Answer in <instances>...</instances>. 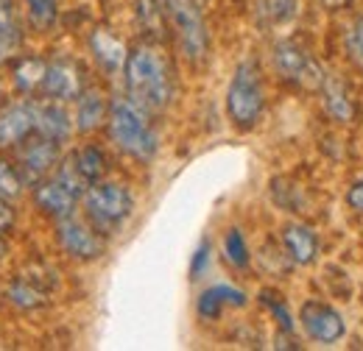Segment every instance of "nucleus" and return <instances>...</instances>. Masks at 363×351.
I'll return each mask as SVG.
<instances>
[{
	"label": "nucleus",
	"mask_w": 363,
	"mask_h": 351,
	"mask_svg": "<svg viewBox=\"0 0 363 351\" xmlns=\"http://www.w3.org/2000/svg\"><path fill=\"white\" fill-rule=\"evenodd\" d=\"M123 76H126V98L135 100L148 115L168 109V103L174 100L171 62L151 42H143L129 50L126 64H123Z\"/></svg>",
	"instance_id": "1"
},
{
	"label": "nucleus",
	"mask_w": 363,
	"mask_h": 351,
	"mask_svg": "<svg viewBox=\"0 0 363 351\" xmlns=\"http://www.w3.org/2000/svg\"><path fill=\"white\" fill-rule=\"evenodd\" d=\"M106 126H109V137L112 142L135 156L140 162H148L154 159L157 154V134L148 123V112L140 109L135 100L129 98H118L109 103V117H106Z\"/></svg>",
	"instance_id": "2"
},
{
	"label": "nucleus",
	"mask_w": 363,
	"mask_h": 351,
	"mask_svg": "<svg viewBox=\"0 0 363 351\" xmlns=\"http://www.w3.org/2000/svg\"><path fill=\"white\" fill-rule=\"evenodd\" d=\"M87 220L101 234H115L135 209V198L123 184L115 181H95L84 192Z\"/></svg>",
	"instance_id": "3"
},
{
	"label": "nucleus",
	"mask_w": 363,
	"mask_h": 351,
	"mask_svg": "<svg viewBox=\"0 0 363 351\" xmlns=\"http://www.w3.org/2000/svg\"><path fill=\"white\" fill-rule=\"evenodd\" d=\"M266 106V92L260 81V70L255 62H240L227 89V112L229 120L238 129H252Z\"/></svg>",
	"instance_id": "4"
},
{
	"label": "nucleus",
	"mask_w": 363,
	"mask_h": 351,
	"mask_svg": "<svg viewBox=\"0 0 363 351\" xmlns=\"http://www.w3.org/2000/svg\"><path fill=\"white\" fill-rule=\"evenodd\" d=\"M162 8L179 40L182 53L196 64L204 62L210 50V34H207V23L201 17L199 0H162Z\"/></svg>",
	"instance_id": "5"
},
{
	"label": "nucleus",
	"mask_w": 363,
	"mask_h": 351,
	"mask_svg": "<svg viewBox=\"0 0 363 351\" xmlns=\"http://www.w3.org/2000/svg\"><path fill=\"white\" fill-rule=\"evenodd\" d=\"M274 67L285 81L299 84L305 89L321 87V81L327 76L316 59L296 42H279L274 47Z\"/></svg>",
	"instance_id": "6"
},
{
	"label": "nucleus",
	"mask_w": 363,
	"mask_h": 351,
	"mask_svg": "<svg viewBox=\"0 0 363 351\" xmlns=\"http://www.w3.org/2000/svg\"><path fill=\"white\" fill-rule=\"evenodd\" d=\"M56 240H59L62 251L73 260H98L106 248L104 234L92 223H84L76 215L56 220Z\"/></svg>",
	"instance_id": "7"
},
{
	"label": "nucleus",
	"mask_w": 363,
	"mask_h": 351,
	"mask_svg": "<svg viewBox=\"0 0 363 351\" xmlns=\"http://www.w3.org/2000/svg\"><path fill=\"white\" fill-rule=\"evenodd\" d=\"M59 165V142L48 139L43 134H28L20 145H17V168L26 178L28 187L40 184L48 173Z\"/></svg>",
	"instance_id": "8"
},
{
	"label": "nucleus",
	"mask_w": 363,
	"mask_h": 351,
	"mask_svg": "<svg viewBox=\"0 0 363 351\" xmlns=\"http://www.w3.org/2000/svg\"><path fill=\"white\" fill-rule=\"evenodd\" d=\"M299 321H302V329L308 332V338L316 343H324V346L338 343L347 332L341 312L324 301H305L299 309Z\"/></svg>",
	"instance_id": "9"
},
{
	"label": "nucleus",
	"mask_w": 363,
	"mask_h": 351,
	"mask_svg": "<svg viewBox=\"0 0 363 351\" xmlns=\"http://www.w3.org/2000/svg\"><path fill=\"white\" fill-rule=\"evenodd\" d=\"M82 92H84V76H82V67L76 62H70V59L48 62L45 81H43L45 98L67 103V100H76Z\"/></svg>",
	"instance_id": "10"
},
{
	"label": "nucleus",
	"mask_w": 363,
	"mask_h": 351,
	"mask_svg": "<svg viewBox=\"0 0 363 351\" xmlns=\"http://www.w3.org/2000/svg\"><path fill=\"white\" fill-rule=\"evenodd\" d=\"M73 126H76V120L67 115L62 100H53V98L34 100V132L37 134L62 145L73 134Z\"/></svg>",
	"instance_id": "11"
},
{
	"label": "nucleus",
	"mask_w": 363,
	"mask_h": 351,
	"mask_svg": "<svg viewBox=\"0 0 363 351\" xmlns=\"http://www.w3.org/2000/svg\"><path fill=\"white\" fill-rule=\"evenodd\" d=\"M79 192H73L67 184H62L56 176L53 178H43L40 184H34V201L37 207L50 215L53 220L67 218L76 212V204H79Z\"/></svg>",
	"instance_id": "12"
},
{
	"label": "nucleus",
	"mask_w": 363,
	"mask_h": 351,
	"mask_svg": "<svg viewBox=\"0 0 363 351\" xmlns=\"http://www.w3.org/2000/svg\"><path fill=\"white\" fill-rule=\"evenodd\" d=\"M34 134V100H17L0 109V148L20 145Z\"/></svg>",
	"instance_id": "13"
},
{
	"label": "nucleus",
	"mask_w": 363,
	"mask_h": 351,
	"mask_svg": "<svg viewBox=\"0 0 363 351\" xmlns=\"http://www.w3.org/2000/svg\"><path fill=\"white\" fill-rule=\"evenodd\" d=\"M318 89H321L324 112H327L333 120H338V123H352V120H355V112H358L355 98H352L350 87H347L341 79H335V76H324V81H321V87Z\"/></svg>",
	"instance_id": "14"
},
{
	"label": "nucleus",
	"mask_w": 363,
	"mask_h": 351,
	"mask_svg": "<svg viewBox=\"0 0 363 351\" xmlns=\"http://www.w3.org/2000/svg\"><path fill=\"white\" fill-rule=\"evenodd\" d=\"M90 50H92V56L98 59V64H101L106 73H118V70H123L126 56H129L126 45L121 42L109 28H95V31H92Z\"/></svg>",
	"instance_id": "15"
},
{
	"label": "nucleus",
	"mask_w": 363,
	"mask_h": 351,
	"mask_svg": "<svg viewBox=\"0 0 363 351\" xmlns=\"http://www.w3.org/2000/svg\"><path fill=\"white\" fill-rule=\"evenodd\" d=\"M106 117H109V103L101 89L90 87L76 98V129L82 134L95 132L98 126L106 123Z\"/></svg>",
	"instance_id": "16"
},
{
	"label": "nucleus",
	"mask_w": 363,
	"mask_h": 351,
	"mask_svg": "<svg viewBox=\"0 0 363 351\" xmlns=\"http://www.w3.org/2000/svg\"><path fill=\"white\" fill-rule=\"evenodd\" d=\"M246 304V293L232 287V284H216V287H207L201 296H199V315L204 321H216L221 315L224 307H243Z\"/></svg>",
	"instance_id": "17"
},
{
	"label": "nucleus",
	"mask_w": 363,
	"mask_h": 351,
	"mask_svg": "<svg viewBox=\"0 0 363 351\" xmlns=\"http://www.w3.org/2000/svg\"><path fill=\"white\" fill-rule=\"evenodd\" d=\"M282 243L291 254V260L296 265H311L318 254V240L316 234L308 229V226H299V223H291L282 229Z\"/></svg>",
	"instance_id": "18"
},
{
	"label": "nucleus",
	"mask_w": 363,
	"mask_h": 351,
	"mask_svg": "<svg viewBox=\"0 0 363 351\" xmlns=\"http://www.w3.org/2000/svg\"><path fill=\"white\" fill-rule=\"evenodd\" d=\"M6 296L11 299V304H17L20 309H37L48 301V293L37 284V279H31V276H17L6 287Z\"/></svg>",
	"instance_id": "19"
},
{
	"label": "nucleus",
	"mask_w": 363,
	"mask_h": 351,
	"mask_svg": "<svg viewBox=\"0 0 363 351\" xmlns=\"http://www.w3.org/2000/svg\"><path fill=\"white\" fill-rule=\"evenodd\" d=\"M137 17H140V25L148 37H154V40L165 37L168 17L162 8V0H137Z\"/></svg>",
	"instance_id": "20"
},
{
	"label": "nucleus",
	"mask_w": 363,
	"mask_h": 351,
	"mask_svg": "<svg viewBox=\"0 0 363 351\" xmlns=\"http://www.w3.org/2000/svg\"><path fill=\"white\" fill-rule=\"evenodd\" d=\"M70 156H73L79 173L87 178V184L101 181L104 173H106V156H104V151L95 148V145H84V148H79V151L70 154Z\"/></svg>",
	"instance_id": "21"
},
{
	"label": "nucleus",
	"mask_w": 363,
	"mask_h": 351,
	"mask_svg": "<svg viewBox=\"0 0 363 351\" xmlns=\"http://www.w3.org/2000/svg\"><path fill=\"white\" fill-rule=\"evenodd\" d=\"M45 70H48V62L43 59H23L17 67H14V81H17V89L31 95L37 89H43V81H45Z\"/></svg>",
	"instance_id": "22"
},
{
	"label": "nucleus",
	"mask_w": 363,
	"mask_h": 351,
	"mask_svg": "<svg viewBox=\"0 0 363 351\" xmlns=\"http://www.w3.org/2000/svg\"><path fill=\"white\" fill-rule=\"evenodd\" d=\"M26 178L20 173V168H17V162H6V159H0V198H6V201H17L23 192H26Z\"/></svg>",
	"instance_id": "23"
},
{
	"label": "nucleus",
	"mask_w": 363,
	"mask_h": 351,
	"mask_svg": "<svg viewBox=\"0 0 363 351\" xmlns=\"http://www.w3.org/2000/svg\"><path fill=\"white\" fill-rule=\"evenodd\" d=\"M224 254H227V263L235 267H249V246L240 234V229H229L227 237H224Z\"/></svg>",
	"instance_id": "24"
},
{
	"label": "nucleus",
	"mask_w": 363,
	"mask_h": 351,
	"mask_svg": "<svg viewBox=\"0 0 363 351\" xmlns=\"http://www.w3.org/2000/svg\"><path fill=\"white\" fill-rule=\"evenodd\" d=\"M28 6V17L37 28H50L56 23V0H26Z\"/></svg>",
	"instance_id": "25"
},
{
	"label": "nucleus",
	"mask_w": 363,
	"mask_h": 351,
	"mask_svg": "<svg viewBox=\"0 0 363 351\" xmlns=\"http://www.w3.org/2000/svg\"><path fill=\"white\" fill-rule=\"evenodd\" d=\"M263 14L272 23H288L296 14V0H263Z\"/></svg>",
	"instance_id": "26"
},
{
	"label": "nucleus",
	"mask_w": 363,
	"mask_h": 351,
	"mask_svg": "<svg viewBox=\"0 0 363 351\" xmlns=\"http://www.w3.org/2000/svg\"><path fill=\"white\" fill-rule=\"evenodd\" d=\"M260 301L272 309V315L277 318V323H279L285 332H294V321H291V315H288V309H285V304H282L279 296H274L272 290H263V293H260Z\"/></svg>",
	"instance_id": "27"
},
{
	"label": "nucleus",
	"mask_w": 363,
	"mask_h": 351,
	"mask_svg": "<svg viewBox=\"0 0 363 351\" xmlns=\"http://www.w3.org/2000/svg\"><path fill=\"white\" fill-rule=\"evenodd\" d=\"M210 260H213V246H210L207 240H201V246L196 248L193 263H190V276H193V279H201L204 270L210 267Z\"/></svg>",
	"instance_id": "28"
},
{
	"label": "nucleus",
	"mask_w": 363,
	"mask_h": 351,
	"mask_svg": "<svg viewBox=\"0 0 363 351\" xmlns=\"http://www.w3.org/2000/svg\"><path fill=\"white\" fill-rule=\"evenodd\" d=\"M347 50H350V56L363 64V20L358 23H352V28H350V34H347Z\"/></svg>",
	"instance_id": "29"
},
{
	"label": "nucleus",
	"mask_w": 363,
	"mask_h": 351,
	"mask_svg": "<svg viewBox=\"0 0 363 351\" xmlns=\"http://www.w3.org/2000/svg\"><path fill=\"white\" fill-rule=\"evenodd\" d=\"M0 34H20L17 20H14V3L0 0Z\"/></svg>",
	"instance_id": "30"
},
{
	"label": "nucleus",
	"mask_w": 363,
	"mask_h": 351,
	"mask_svg": "<svg viewBox=\"0 0 363 351\" xmlns=\"http://www.w3.org/2000/svg\"><path fill=\"white\" fill-rule=\"evenodd\" d=\"M17 47H20V34H0V64L9 62Z\"/></svg>",
	"instance_id": "31"
},
{
	"label": "nucleus",
	"mask_w": 363,
	"mask_h": 351,
	"mask_svg": "<svg viewBox=\"0 0 363 351\" xmlns=\"http://www.w3.org/2000/svg\"><path fill=\"white\" fill-rule=\"evenodd\" d=\"M347 204H350L355 212H361L363 215V178H358V181L350 187V192H347Z\"/></svg>",
	"instance_id": "32"
},
{
	"label": "nucleus",
	"mask_w": 363,
	"mask_h": 351,
	"mask_svg": "<svg viewBox=\"0 0 363 351\" xmlns=\"http://www.w3.org/2000/svg\"><path fill=\"white\" fill-rule=\"evenodd\" d=\"M14 226V209H11V201L0 198V234L9 231Z\"/></svg>",
	"instance_id": "33"
},
{
	"label": "nucleus",
	"mask_w": 363,
	"mask_h": 351,
	"mask_svg": "<svg viewBox=\"0 0 363 351\" xmlns=\"http://www.w3.org/2000/svg\"><path fill=\"white\" fill-rule=\"evenodd\" d=\"M321 3H324L330 11H338V8H347V6H350V0H321Z\"/></svg>",
	"instance_id": "34"
},
{
	"label": "nucleus",
	"mask_w": 363,
	"mask_h": 351,
	"mask_svg": "<svg viewBox=\"0 0 363 351\" xmlns=\"http://www.w3.org/2000/svg\"><path fill=\"white\" fill-rule=\"evenodd\" d=\"M6 254H9V246H6V240H3V237H0V263H3V260H6Z\"/></svg>",
	"instance_id": "35"
}]
</instances>
